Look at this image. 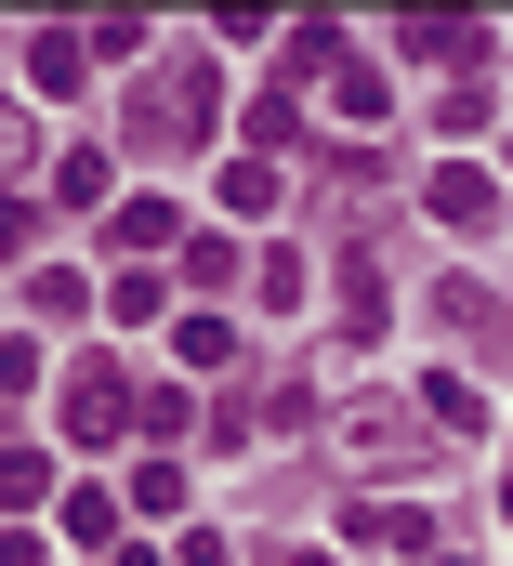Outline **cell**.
I'll return each mask as SVG.
<instances>
[{"instance_id": "6da1fadb", "label": "cell", "mask_w": 513, "mask_h": 566, "mask_svg": "<svg viewBox=\"0 0 513 566\" xmlns=\"http://www.w3.org/2000/svg\"><path fill=\"white\" fill-rule=\"evenodd\" d=\"M211 119H224V80H211L198 53H171V66L145 80V106H132V133H145V145H211Z\"/></svg>"}, {"instance_id": "7a4b0ae2", "label": "cell", "mask_w": 513, "mask_h": 566, "mask_svg": "<svg viewBox=\"0 0 513 566\" xmlns=\"http://www.w3.org/2000/svg\"><path fill=\"white\" fill-rule=\"evenodd\" d=\"M395 40H408L421 66H461V80L488 66V27H474V13H395Z\"/></svg>"}, {"instance_id": "3957f363", "label": "cell", "mask_w": 513, "mask_h": 566, "mask_svg": "<svg viewBox=\"0 0 513 566\" xmlns=\"http://www.w3.org/2000/svg\"><path fill=\"white\" fill-rule=\"evenodd\" d=\"M119 422H132V382L119 369H80V382H66V434H80V448H119Z\"/></svg>"}, {"instance_id": "277c9868", "label": "cell", "mask_w": 513, "mask_h": 566, "mask_svg": "<svg viewBox=\"0 0 513 566\" xmlns=\"http://www.w3.org/2000/svg\"><path fill=\"white\" fill-rule=\"evenodd\" d=\"M80 80H93V40L80 27H40L27 40V93H80Z\"/></svg>"}, {"instance_id": "5b68a950", "label": "cell", "mask_w": 513, "mask_h": 566, "mask_svg": "<svg viewBox=\"0 0 513 566\" xmlns=\"http://www.w3.org/2000/svg\"><path fill=\"white\" fill-rule=\"evenodd\" d=\"M106 238H119L132 264H158V251L185 238V211H171V198H119V211H106Z\"/></svg>"}, {"instance_id": "8992f818", "label": "cell", "mask_w": 513, "mask_h": 566, "mask_svg": "<svg viewBox=\"0 0 513 566\" xmlns=\"http://www.w3.org/2000/svg\"><path fill=\"white\" fill-rule=\"evenodd\" d=\"M421 198H435V224H488V171H474V158H448Z\"/></svg>"}, {"instance_id": "52a82bcc", "label": "cell", "mask_w": 513, "mask_h": 566, "mask_svg": "<svg viewBox=\"0 0 513 566\" xmlns=\"http://www.w3.org/2000/svg\"><path fill=\"white\" fill-rule=\"evenodd\" d=\"M53 501V448H0V514H40Z\"/></svg>"}, {"instance_id": "ba28073f", "label": "cell", "mask_w": 513, "mask_h": 566, "mask_svg": "<svg viewBox=\"0 0 513 566\" xmlns=\"http://www.w3.org/2000/svg\"><path fill=\"white\" fill-rule=\"evenodd\" d=\"M356 541H383V554H421V541H435V514H421V501H369V514H356Z\"/></svg>"}, {"instance_id": "9c48e42d", "label": "cell", "mask_w": 513, "mask_h": 566, "mask_svg": "<svg viewBox=\"0 0 513 566\" xmlns=\"http://www.w3.org/2000/svg\"><path fill=\"white\" fill-rule=\"evenodd\" d=\"M343 448H356V461H421V448H408V409H356Z\"/></svg>"}, {"instance_id": "30bf717a", "label": "cell", "mask_w": 513, "mask_h": 566, "mask_svg": "<svg viewBox=\"0 0 513 566\" xmlns=\"http://www.w3.org/2000/svg\"><path fill=\"white\" fill-rule=\"evenodd\" d=\"M421 409H435V422H461V434H488V396H474L461 369H435V382H421Z\"/></svg>"}, {"instance_id": "8fae6325", "label": "cell", "mask_w": 513, "mask_h": 566, "mask_svg": "<svg viewBox=\"0 0 513 566\" xmlns=\"http://www.w3.org/2000/svg\"><path fill=\"white\" fill-rule=\"evenodd\" d=\"M224 211H238V224L276 211V158H224Z\"/></svg>"}, {"instance_id": "7c38bea8", "label": "cell", "mask_w": 513, "mask_h": 566, "mask_svg": "<svg viewBox=\"0 0 513 566\" xmlns=\"http://www.w3.org/2000/svg\"><path fill=\"white\" fill-rule=\"evenodd\" d=\"M171 356H185V369H224V356H238V329H224V316H185V329H171Z\"/></svg>"}, {"instance_id": "4fadbf2b", "label": "cell", "mask_w": 513, "mask_h": 566, "mask_svg": "<svg viewBox=\"0 0 513 566\" xmlns=\"http://www.w3.org/2000/svg\"><path fill=\"white\" fill-rule=\"evenodd\" d=\"M80 40H93V66H132V53H145V13H93Z\"/></svg>"}, {"instance_id": "5bb4252c", "label": "cell", "mask_w": 513, "mask_h": 566, "mask_svg": "<svg viewBox=\"0 0 513 566\" xmlns=\"http://www.w3.org/2000/svg\"><path fill=\"white\" fill-rule=\"evenodd\" d=\"M329 93H343V119H356V133L383 119V66H329Z\"/></svg>"}, {"instance_id": "9a60e30c", "label": "cell", "mask_w": 513, "mask_h": 566, "mask_svg": "<svg viewBox=\"0 0 513 566\" xmlns=\"http://www.w3.org/2000/svg\"><path fill=\"white\" fill-rule=\"evenodd\" d=\"M132 514H185V461H145L132 474Z\"/></svg>"}, {"instance_id": "2e32d148", "label": "cell", "mask_w": 513, "mask_h": 566, "mask_svg": "<svg viewBox=\"0 0 513 566\" xmlns=\"http://www.w3.org/2000/svg\"><path fill=\"white\" fill-rule=\"evenodd\" d=\"M435 316H448V329H501V303H488L474 277H448V290H435Z\"/></svg>"}, {"instance_id": "e0dca14e", "label": "cell", "mask_w": 513, "mask_h": 566, "mask_svg": "<svg viewBox=\"0 0 513 566\" xmlns=\"http://www.w3.org/2000/svg\"><path fill=\"white\" fill-rule=\"evenodd\" d=\"M132 422H145V434H158V448H171V434L198 422V396H171V382H145V409H132Z\"/></svg>"}, {"instance_id": "ac0fdd59", "label": "cell", "mask_w": 513, "mask_h": 566, "mask_svg": "<svg viewBox=\"0 0 513 566\" xmlns=\"http://www.w3.org/2000/svg\"><path fill=\"white\" fill-rule=\"evenodd\" d=\"M27 224H40V211H27V198H0V251H27Z\"/></svg>"}, {"instance_id": "d6986e66", "label": "cell", "mask_w": 513, "mask_h": 566, "mask_svg": "<svg viewBox=\"0 0 513 566\" xmlns=\"http://www.w3.org/2000/svg\"><path fill=\"white\" fill-rule=\"evenodd\" d=\"M0 171H27V119L13 106H0Z\"/></svg>"}, {"instance_id": "ffe728a7", "label": "cell", "mask_w": 513, "mask_h": 566, "mask_svg": "<svg viewBox=\"0 0 513 566\" xmlns=\"http://www.w3.org/2000/svg\"><path fill=\"white\" fill-rule=\"evenodd\" d=\"M171 566H238V554H224V541H171Z\"/></svg>"}, {"instance_id": "44dd1931", "label": "cell", "mask_w": 513, "mask_h": 566, "mask_svg": "<svg viewBox=\"0 0 513 566\" xmlns=\"http://www.w3.org/2000/svg\"><path fill=\"white\" fill-rule=\"evenodd\" d=\"M0 566H40V541H27V527H0Z\"/></svg>"}, {"instance_id": "7402d4cb", "label": "cell", "mask_w": 513, "mask_h": 566, "mask_svg": "<svg viewBox=\"0 0 513 566\" xmlns=\"http://www.w3.org/2000/svg\"><path fill=\"white\" fill-rule=\"evenodd\" d=\"M276 566H329V554H276Z\"/></svg>"}, {"instance_id": "603a6c76", "label": "cell", "mask_w": 513, "mask_h": 566, "mask_svg": "<svg viewBox=\"0 0 513 566\" xmlns=\"http://www.w3.org/2000/svg\"><path fill=\"white\" fill-rule=\"evenodd\" d=\"M501 514H513V488H501Z\"/></svg>"}]
</instances>
